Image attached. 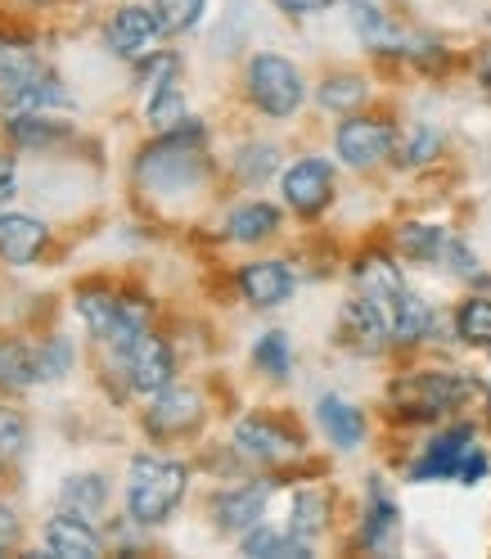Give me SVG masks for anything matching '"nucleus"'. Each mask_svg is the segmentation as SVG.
<instances>
[{"label": "nucleus", "mask_w": 491, "mask_h": 559, "mask_svg": "<svg viewBox=\"0 0 491 559\" xmlns=\"http://www.w3.org/2000/svg\"><path fill=\"white\" fill-rule=\"evenodd\" d=\"M203 122L185 118L181 127L163 131L154 145L140 154L135 181L154 194H194L207 181V158H203Z\"/></svg>", "instance_id": "nucleus-1"}, {"label": "nucleus", "mask_w": 491, "mask_h": 559, "mask_svg": "<svg viewBox=\"0 0 491 559\" xmlns=\"http://www.w3.org/2000/svg\"><path fill=\"white\" fill-rule=\"evenodd\" d=\"M185 487H190V469L181 461L135 456L127 469V514L140 528H154V523L177 514V506L185 501Z\"/></svg>", "instance_id": "nucleus-2"}, {"label": "nucleus", "mask_w": 491, "mask_h": 559, "mask_svg": "<svg viewBox=\"0 0 491 559\" xmlns=\"http://www.w3.org/2000/svg\"><path fill=\"white\" fill-rule=\"evenodd\" d=\"M474 393L478 383L465 370H415L388 389V406L406 425H419V419H442L451 411H460Z\"/></svg>", "instance_id": "nucleus-3"}, {"label": "nucleus", "mask_w": 491, "mask_h": 559, "mask_svg": "<svg viewBox=\"0 0 491 559\" xmlns=\"http://www.w3.org/2000/svg\"><path fill=\"white\" fill-rule=\"evenodd\" d=\"M243 91H249V104L266 118H294L307 99V82L302 68L275 50H258L243 68Z\"/></svg>", "instance_id": "nucleus-4"}, {"label": "nucleus", "mask_w": 491, "mask_h": 559, "mask_svg": "<svg viewBox=\"0 0 491 559\" xmlns=\"http://www.w3.org/2000/svg\"><path fill=\"white\" fill-rule=\"evenodd\" d=\"M77 311L86 317L91 334L109 347V353H127V347L149 330V307L145 302H131V298H118L113 289L104 285H91L77 294Z\"/></svg>", "instance_id": "nucleus-5"}, {"label": "nucleus", "mask_w": 491, "mask_h": 559, "mask_svg": "<svg viewBox=\"0 0 491 559\" xmlns=\"http://www.w3.org/2000/svg\"><path fill=\"white\" fill-rule=\"evenodd\" d=\"M397 127L388 118H374V114H343L338 131H334V154L357 167V171H370L379 163H388L397 154Z\"/></svg>", "instance_id": "nucleus-6"}, {"label": "nucleus", "mask_w": 491, "mask_h": 559, "mask_svg": "<svg viewBox=\"0 0 491 559\" xmlns=\"http://www.w3.org/2000/svg\"><path fill=\"white\" fill-rule=\"evenodd\" d=\"M113 361L122 366L127 389L140 393V397H158L163 389H171V379H177V357H171V343L158 338L154 330H145Z\"/></svg>", "instance_id": "nucleus-7"}, {"label": "nucleus", "mask_w": 491, "mask_h": 559, "mask_svg": "<svg viewBox=\"0 0 491 559\" xmlns=\"http://www.w3.org/2000/svg\"><path fill=\"white\" fill-rule=\"evenodd\" d=\"M334 163L330 158H298L294 167H285V177H279V194H285V203L294 207L298 217H321L325 207L334 203Z\"/></svg>", "instance_id": "nucleus-8"}, {"label": "nucleus", "mask_w": 491, "mask_h": 559, "mask_svg": "<svg viewBox=\"0 0 491 559\" xmlns=\"http://www.w3.org/2000/svg\"><path fill=\"white\" fill-rule=\"evenodd\" d=\"M235 451L253 465H285L302 451V438L271 415H243L235 425Z\"/></svg>", "instance_id": "nucleus-9"}, {"label": "nucleus", "mask_w": 491, "mask_h": 559, "mask_svg": "<svg viewBox=\"0 0 491 559\" xmlns=\"http://www.w3.org/2000/svg\"><path fill=\"white\" fill-rule=\"evenodd\" d=\"M104 37H109V50L127 63H145L158 55V41L167 37L154 5H122L113 10L109 27H104Z\"/></svg>", "instance_id": "nucleus-10"}, {"label": "nucleus", "mask_w": 491, "mask_h": 559, "mask_svg": "<svg viewBox=\"0 0 491 559\" xmlns=\"http://www.w3.org/2000/svg\"><path fill=\"white\" fill-rule=\"evenodd\" d=\"M474 425H446L442 433H433L424 442V451L415 456L410 465V483H442V478H455L460 474V461L469 456L474 447Z\"/></svg>", "instance_id": "nucleus-11"}, {"label": "nucleus", "mask_w": 491, "mask_h": 559, "mask_svg": "<svg viewBox=\"0 0 491 559\" xmlns=\"http://www.w3.org/2000/svg\"><path fill=\"white\" fill-rule=\"evenodd\" d=\"M271 492L275 483L271 478H258V483H243V487H226V492L213 497V523L221 533H249L262 523L266 506H271Z\"/></svg>", "instance_id": "nucleus-12"}, {"label": "nucleus", "mask_w": 491, "mask_h": 559, "mask_svg": "<svg viewBox=\"0 0 491 559\" xmlns=\"http://www.w3.org/2000/svg\"><path fill=\"white\" fill-rule=\"evenodd\" d=\"M203 425V397L199 389H181L171 383L158 397H149V411H145V429L154 438H181V433H194Z\"/></svg>", "instance_id": "nucleus-13"}, {"label": "nucleus", "mask_w": 491, "mask_h": 559, "mask_svg": "<svg viewBox=\"0 0 491 559\" xmlns=\"http://www.w3.org/2000/svg\"><path fill=\"white\" fill-rule=\"evenodd\" d=\"M235 285L243 294V302L266 311V307H279V302H289L294 298V271L279 262V258H262V262H249V266H239L235 275Z\"/></svg>", "instance_id": "nucleus-14"}, {"label": "nucleus", "mask_w": 491, "mask_h": 559, "mask_svg": "<svg viewBox=\"0 0 491 559\" xmlns=\"http://www.w3.org/2000/svg\"><path fill=\"white\" fill-rule=\"evenodd\" d=\"M343 338L357 347V353L366 357H379L383 347L393 343V330H388V317H383V307L374 298H352V302H343Z\"/></svg>", "instance_id": "nucleus-15"}, {"label": "nucleus", "mask_w": 491, "mask_h": 559, "mask_svg": "<svg viewBox=\"0 0 491 559\" xmlns=\"http://www.w3.org/2000/svg\"><path fill=\"white\" fill-rule=\"evenodd\" d=\"M46 550H50V559H99L104 537L91 528V519H82L73 510H59L46 523Z\"/></svg>", "instance_id": "nucleus-16"}, {"label": "nucleus", "mask_w": 491, "mask_h": 559, "mask_svg": "<svg viewBox=\"0 0 491 559\" xmlns=\"http://www.w3.org/2000/svg\"><path fill=\"white\" fill-rule=\"evenodd\" d=\"M50 239V226L27 217V213H0V258H5L10 266H27L37 262L41 249Z\"/></svg>", "instance_id": "nucleus-17"}, {"label": "nucleus", "mask_w": 491, "mask_h": 559, "mask_svg": "<svg viewBox=\"0 0 491 559\" xmlns=\"http://www.w3.org/2000/svg\"><path fill=\"white\" fill-rule=\"evenodd\" d=\"M315 419H321L330 447H338V451H357V447L366 442V429H370V425H366V411L352 406L347 397H338V393H330V397L315 402Z\"/></svg>", "instance_id": "nucleus-18"}, {"label": "nucleus", "mask_w": 491, "mask_h": 559, "mask_svg": "<svg viewBox=\"0 0 491 559\" xmlns=\"http://www.w3.org/2000/svg\"><path fill=\"white\" fill-rule=\"evenodd\" d=\"M41 379V343L0 338V393H27Z\"/></svg>", "instance_id": "nucleus-19"}, {"label": "nucleus", "mask_w": 491, "mask_h": 559, "mask_svg": "<svg viewBox=\"0 0 491 559\" xmlns=\"http://www.w3.org/2000/svg\"><path fill=\"white\" fill-rule=\"evenodd\" d=\"M357 285H361L366 298H374L383 307V317H388L393 302L406 294V275H402V266L388 253H366L357 262Z\"/></svg>", "instance_id": "nucleus-20"}, {"label": "nucleus", "mask_w": 491, "mask_h": 559, "mask_svg": "<svg viewBox=\"0 0 491 559\" xmlns=\"http://www.w3.org/2000/svg\"><path fill=\"white\" fill-rule=\"evenodd\" d=\"M46 73V59L37 50V41L32 37H19V32H10V37H0V91H19L27 86L32 78Z\"/></svg>", "instance_id": "nucleus-21"}, {"label": "nucleus", "mask_w": 491, "mask_h": 559, "mask_svg": "<svg viewBox=\"0 0 491 559\" xmlns=\"http://www.w3.org/2000/svg\"><path fill=\"white\" fill-rule=\"evenodd\" d=\"M397 528H402L397 501L383 492V478H370V501H366V519H361V546L366 550H388Z\"/></svg>", "instance_id": "nucleus-22"}, {"label": "nucleus", "mask_w": 491, "mask_h": 559, "mask_svg": "<svg viewBox=\"0 0 491 559\" xmlns=\"http://www.w3.org/2000/svg\"><path fill=\"white\" fill-rule=\"evenodd\" d=\"M388 330H393V347H415V343H424V338H433V330H438V311L419 298V294H402L397 302H393V311H388Z\"/></svg>", "instance_id": "nucleus-23"}, {"label": "nucleus", "mask_w": 491, "mask_h": 559, "mask_svg": "<svg viewBox=\"0 0 491 559\" xmlns=\"http://www.w3.org/2000/svg\"><path fill=\"white\" fill-rule=\"evenodd\" d=\"M5 109H10V114H50V109H73V95H68V91H63V82L50 73V68H46L41 78H32L27 86H19V91H10V95H5Z\"/></svg>", "instance_id": "nucleus-24"}, {"label": "nucleus", "mask_w": 491, "mask_h": 559, "mask_svg": "<svg viewBox=\"0 0 491 559\" xmlns=\"http://www.w3.org/2000/svg\"><path fill=\"white\" fill-rule=\"evenodd\" d=\"M279 230V207L266 203V199H253V203H239L235 213L226 217V235L235 243H262Z\"/></svg>", "instance_id": "nucleus-25"}, {"label": "nucleus", "mask_w": 491, "mask_h": 559, "mask_svg": "<svg viewBox=\"0 0 491 559\" xmlns=\"http://www.w3.org/2000/svg\"><path fill=\"white\" fill-rule=\"evenodd\" d=\"M239 550L253 555V559H307L311 555V542H302L298 533H279V528H266V523H258V528H249L239 537Z\"/></svg>", "instance_id": "nucleus-26"}, {"label": "nucleus", "mask_w": 491, "mask_h": 559, "mask_svg": "<svg viewBox=\"0 0 491 559\" xmlns=\"http://www.w3.org/2000/svg\"><path fill=\"white\" fill-rule=\"evenodd\" d=\"M330 510H334L330 492H321V487H302V492L294 497V506H289V533H298L302 542H315L330 528Z\"/></svg>", "instance_id": "nucleus-27"}, {"label": "nucleus", "mask_w": 491, "mask_h": 559, "mask_svg": "<svg viewBox=\"0 0 491 559\" xmlns=\"http://www.w3.org/2000/svg\"><path fill=\"white\" fill-rule=\"evenodd\" d=\"M446 230L442 226H429V222H402L397 226V253L406 262H442L446 253Z\"/></svg>", "instance_id": "nucleus-28"}, {"label": "nucleus", "mask_w": 491, "mask_h": 559, "mask_svg": "<svg viewBox=\"0 0 491 559\" xmlns=\"http://www.w3.org/2000/svg\"><path fill=\"white\" fill-rule=\"evenodd\" d=\"M315 99H321V109H330V114H357L370 99V82L361 73H330L321 82V91H315Z\"/></svg>", "instance_id": "nucleus-29"}, {"label": "nucleus", "mask_w": 491, "mask_h": 559, "mask_svg": "<svg viewBox=\"0 0 491 559\" xmlns=\"http://www.w3.org/2000/svg\"><path fill=\"white\" fill-rule=\"evenodd\" d=\"M5 131H10V140L19 150H50V145H59V140L68 135V127L50 122L46 114H10Z\"/></svg>", "instance_id": "nucleus-30"}, {"label": "nucleus", "mask_w": 491, "mask_h": 559, "mask_svg": "<svg viewBox=\"0 0 491 559\" xmlns=\"http://www.w3.org/2000/svg\"><path fill=\"white\" fill-rule=\"evenodd\" d=\"M59 501H63V510H73L82 519H95L104 510V501H109V483H104V474H73L63 483Z\"/></svg>", "instance_id": "nucleus-31"}, {"label": "nucleus", "mask_w": 491, "mask_h": 559, "mask_svg": "<svg viewBox=\"0 0 491 559\" xmlns=\"http://www.w3.org/2000/svg\"><path fill=\"white\" fill-rule=\"evenodd\" d=\"M455 338L469 347H491V298L474 294L455 307Z\"/></svg>", "instance_id": "nucleus-32"}, {"label": "nucleus", "mask_w": 491, "mask_h": 559, "mask_svg": "<svg viewBox=\"0 0 491 559\" xmlns=\"http://www.w3.org/2000/svg\"><path fill=\"white\" fill-rule=\"evenodd\" d=\"M253 366H258L266 379H289V370H294V347H289V334L266 330V334L253 343Z\"/></svg>", "instance_id": "nucleus-33"}, {"label": "nucleus", "mask_w": 491, "mask_h": 559, "mask_svg": "<svg viewBox=\"0 0 491 559\" xmlns=\"http://www.w3.org/2000/svg\"><path fill=\"white\" fill-rule=\"evenodd\" d=\"M275 171H279V150L266 145V140H258V145H243L239 158H235V177L243 186H266Z\"/></svg>", "instance_id": "nucleus-34"}, {"label": "nucleus", "mask_w": 491, "mask_h": 559, "mask_svg": "<svg viewBox=\"0 0 491 559\" xmlns=\"http://www.w3.org/2000/svg\"><path fill=\"white\" fill-rule=\"evenodd\" d=\"M438 154H442V131L429 127V122H415V127L397 140V163H406V167H424V163H433Z\"/></svg>", "instance_id": "nucleus-35"}, {"label": "nucleus", "mask_w": 491, "mask_h": 559, "mask_svg": "<svg viewBox=\"0 0 491 559\" xmlns=\"http://www.w3.org/2000/svg\"><path fill=\"white\" fill-rule=\"evenodd\" d=\"M154 14L167 37H185V32H194L203 23L207 0H154Z\"/></svg>", "instance_id": "nucleus-36"}, {"label": "nucleus", "mask_w": 491, "mask_h": 559, "mask_svg": "<svg viewBox=\"0 0 491 559\" xmlns=\"http://www.w3.org/2000/svg\"><path fill=\"white\" fill-rule=\"evenodd\" d=\"M68 370H73V343L68 338H41V374L46 379H63Z\"/></svg>", "instance_id": "nucleus-37"}, {"label": "nucleus", "mask_w": 491, "mask_h": 559, "mask_svg": "<svg viewBox=\"0 0 491 559\" xmlns=\"http://www.w3.org/2000/svg\"><path fill=\"white\" fill-rule=\"evenodd\" d=\"M442 262L455 271V275H460V280H482V262L474 258V249H469V243L465 239H446V253H442Z\"/></svg>", "instance_id": "nucleus-38"}, {"label": "nucleus", "mask_w": 491, "mask_h": 559, "mask_svg": "<svg viewBox=\"0 0 491 559\" xmlns=\"http://www.w3.org/2000/svg\"><path fill=\"white\" fill-rule=\"evenodd\" d=\"M23 442H27V419L0 406V456H19Z\"/></svg>", "instance_id": "nucleus-39"}, {"label": "nucleus", "mask_w": 491, "mask_h": 559, "mask_svg": "<svg viewBox=\"0 0 491 559\" xmlns=\"http://www.w3.org/2000/svg\"><path fill=\"white\" fill-rule=\"evenodd\" d=\"M487 474H491V456H487V451L474 442V447H469V456L460 461V474H455V478H460L465 487H478Z\"/></svg>", "instance_id": "nucleus-40"}, {"label": "nucleus", "mask_w": 491, "mask_h": 559, "mask_svg": "<svg viewBox=\"0 0 491 559\" xmlns=\"http://www.w3.org/2000/svg\"><path fill=\"white\" fill-rule=\"evenodd\" d=\"M330 5H338V0H275V10H279V14H294V19L321 14V10H330Z\"/></svg>", "instance_id": "nucleus-41"}, {"label": "nucleus", "mask_w": 491, "mask_h": 559, "mask_svg": "<svg viewBox=\"0 0 491 559\" xmlns=\"http://www.w3.org/2000/svg\"><path fill=\"white\" fill-rule=\"evenodd\" d=\"M19 542V514L10 506H0V550H10Z\"/></svg>", "instance_id": "nucleus-42"}, {"label": "nucleus", "mask_w": 491, "mask_h": 559, "mask_svg": "<svg viewBox=\"0 0 491 559\" xmlns=\"http://www.w3.org/2000/svg\"><path fill=\"white\" fill-rule=\"evenodd\" d=\"M10 199H14V163L0 158V213H5Z\"/></svg>", "instance_id": "nucleus-43"}, {"label": "nucleus", "mask_w": 491, "mask_h": 559, "mask_svg": "<svg viewBox=\"0 0 491 559\" xmlns=\"http://www.w3.org/2000/svg\"><path fill=\"white\" fill-rule=\"evenodd\" d=\"M482 86H487V91H491V68H482Z\"/></svg>", "instance_id": "nucleus-44"}, {"label": "nucleus", "mask_w": 491, "mask_h": 559, "mask_svg": "<svg viewBox=\"0 0 491 559\" xmlns=\"http://www.w3.org/2000/svg\"><path fill=\"white\" fill-rule=\"evenodd\" d=\"M27 5H46V0H27Z\"/></svg>", "instance_id": "nucleus-45"}, {"label": "nucleus", "mask_w": 491, "mask_h": 559, "mask_svg": "<svg viewBox=\"0 0 491 559\" xmlns=\"http://www.w3.org/2000/svg\"><path fill=\"white\" fill-rule=\"evenodd\" d=\"M487 411H491V393H487Z\"/></svg>", "instance_id": "nucleus-46"}, {"label": "nucleus", "mask_w": 491, "mask_h": 559, "mask_svg": "<svg viewBox=\"0 0 491 559\" xmlns=\"http://www.w3.org/2000/svg\"><path fill=\"white\" fill-rule=\"evenodd\" d=\"M0 461H5V456H0Z\"/></svg>", "instance_id": "nucleus-47"}]
</instances>
